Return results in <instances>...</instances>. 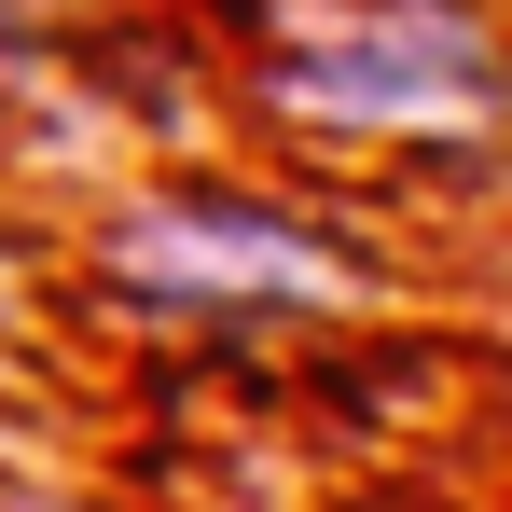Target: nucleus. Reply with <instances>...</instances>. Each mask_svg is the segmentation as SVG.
<instances>
[{
  "label": "nucleus",
  "mask_w": 512,
  "mask_h": 512,
  "mask_svg": "<svg viewBox=\"0 0 512 512\" xmlns=\"http://www.w3.org/2000/svg\"><path fill=\"white\" fill-rule=\"evenodd\" d=\"M277 97L346 111V125H443V111H485V28L457 0H374L333 42L277 56Z\"/></svg>",
  "instance_id": "obj_1"
},
{
  "label": "nucleus",
  "mask_w": 512,
  "mask_h": 512,
  "mask_svg": "<svg viewBox=\"0 0 512 512\" xmlns=\"http://www.w3.org/2000/svg\"><path fill=\"white\" fill-rule=\"evenodd\" d=\"M125 277L139 291H222V305H291V291H333V250L319 236H291V222H263V208H153V222H125Z\"/></svg>",
  "instance_id": "obj_2"
},
{
  "label": "nucleus",
  "mask_w": 512,
  "mask_h": 512,
  "mask_svg": "<svg viewBox=\"0 0 512 512\" xmlns=\"http://www.w3.org/2000/svg\"><path fill=\"white\" fill-rule=\"evenodd\" d=\"M14 512H28V499H14Z\"/></svg>",
  "instance_id": "obj_3"
}]
</instances>
